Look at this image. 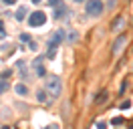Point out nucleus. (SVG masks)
Instances as JSON below:
<instances>
[{
    "label": "nucleus",
    "instance_id": "23",
    "mask_svg": "<svg viewBox=\"0 0 133 129\" xmlns=\"http://www.w3.org/2000/svg\"><path fill=\"white\" fill-rule=\"evenodd\" d=\"M16 0H4V4H14Z\"/></svg>",
    "mask_w": 133,
    "mask_h": 129
},
{
    "label": "nucleus",
    "instance_id": "25",
    "mask_svg": "<svg viewBox=\"0 0 133 129\" xmlns=\"http://www.w3.org/2000/svg\"><path fill=\"white\" fill-rule=\"evenodd\" d=\"M0 129H10V127H8V125H2V127H0Z\"/></svg>",
    "mask_w": 133,
    "mask_h": 129
},
{
    "label": "nucleus",
    "instance_id": "4",
    "mask_svg": "<svg viewBox=\"0 0 133 129\" xmlns=\"http://www.w3.org/2000/svg\"><path fill=\"white\" fill-rule=\"evenodd\" d=\"M125 42H127V36L125 34H119L115 38V42H113V55H121V50H123V47H125Z\"/></svg>",
    "mask_w": 133,
    "mask_h": 129
},
{
    "label": "nucleus",
    "instance_id": "1",
    "mask_svg": "<svg viewBox=\"0 0 133 129\" xmlns=\"http://www.w3.org/2000/svg\"><path fill=\"white\" fill-rule=\"evenodd\" d=\"M61 91H63V81L58 79V77H49V81H46V93L50 95V99H57L58 95H61Z\"/></svg>",
    "mask_w": 133,
    "mask_h": 129
},
{
    "label": "nucleus",
    "instance_id": "27",
    "mask_svg": "<svg viewBox=\"0 0 133 129\" xmlns=\"http://www.w3.org/2000/svg\"><path fill=\"white\" fill-rule=\"evenodd\" d=\"M131 129H133V125H131Z\"/></svg>",
    "mask_w": 133,
    "mask_h": 129
},
{
    "label": "nucleus",
    "instance_id": "7",
    "mask_svg": "<svg viewBox=\"0 0 133 129\" xmlns=\"http://www.w3.org/2000/svg\"><path fill=\"white\" fill-rule=\"evenodd\" d=\"M65 38H66L65 30H55V32H52V36H50V40H55L57 44H61V42H63Z\"/></svg>",
    "mask_w": 133,
    "mask_h": 129
},
{
    "label": "nucleus",
    "instance_id": "10",
    "mask_svg": "<svg viewBox=\"0 0 133 129\" xmlns=\"http://www.w3.org/2000/svg\"><path fill=\"white\" fill-rule=\"evenodd\" d=\"M123 24H125V16H117V20L113 22V30H115V32H119Z\"/></svg>",
    "mask_w": 133,
    "mask_h": 129
},
{
    "label": "nucleus",
    "instance_id": "17",
    "mask_svg": "<svg viewBox=\"0 0 133 129\" xmlns=\"http://www.w3.org/2000/svg\"><path fill=\"white\" fill-rule=\"evenodd\" d=\"M111 123H113V125H121V123H123V117H115Z\"/></svg>",
    "mask_w": 133,
    "mask_h": 129
},
{
    "label": "nucleus",
    "instance_id": "2",
    "mask_svg": "<svg viewBox=\"0 0 133 129\" xmlns=\"http://www.w3.org/2000/svg\"><path fill=\"white\" fill-rule=\"evenodd\" d=\"M85 12L89 16H101V12H103V2H101V0H87Z\"/></svg>",
    "mask_w": 133,
    "mask_h": 129
},
{
    "label": "nucleus",
    "instance_id": "15",
    "mask_svg": "<svg viewBox=\"0 0 133 129\" xmlns=\"http://www.w3.org/2000/svg\"><path fill=\"white\" fill-rule=\"evenodd\" d=\"M63 2L61 0H49V6H52V8H57V6H61Z\"/></svg>",
    "mask_w": 133,
    "mask_h": 129
},
{
    "label": "nucleus",
    "instance_id": "13",
    "mask_svg": "<svg viewBox=\"0 0 133 129\" xmlns=\"http://www.w3.org/2000/svg\"><path fill=\"white\" fill-rule=\"evenodd\" d=\"M26 93H28L26 85H16V95H26Z\"/></svg>",
    "mask_w": 133,
    "mask_h": 129
},
{
    "label": "nucleus",
    "instance_id": "24",
    "mask_svg": "<svg viewBox=\"0 0 133 129\" xmlns=\"http://www.w3.org/2000/svg\"><path fill=\"white\" fill-rule=\"evenodd\" d=\"M32 2H34V4H41V2H42V0H32Z\"/></svg>",
    "mask_w": 133,
    "mask_h": 129
},
{
    "label": "nucleus",
    "instance_id": "26",
    "mask_svg": "<svg viewBox=\"0 0 133 129\" xmlns=\"http://www.w3.org/2000/svg\"><path fill=\"white\" fill-rule=\"evenodd\" d=\"M77 2H83V0H77Z\"/></svg>",
    "mask_w": 133,
    "mask_h": 129
},
{
    "label": "nucleus",
    "instance_id": "5",
    "mask_svg": "<svg viewBox=\"0 0 133 129\" xmlns=\"http://www.w3.org/2000/svg\"><path fill=\"white\" fill-rule=\"evenodd\" d=\"M34 73H36V75H38V77H42V75H44V67H42V56H38V59H36V61H34Z\"/></svg>",
    "mask_w": 133,
    "mask_h": 129
},
{
    "label": "nucleus",
    "instance_id": "6",
    "mask_svg": "<svg viewBox=\"0 0 133 129\" xmlns=\"http://www.w3.org/2000/svg\"><path fill=\"white\" fill-rule=\"evenodd\" d=\"M26 14H28V8L26 6H18V10H16V14H14V18H16L18 22H22L26 18Z\"/></svg>",
    "mask_w": 133,
    "mask_h": 129
},
{
    "label": "nucleus",
    "instance_id": "14",
    "mask_svg": "<svg viewBox=\"0 0 133 129\" xmlns=\"http://www.w3.org/2000/svg\"><path fill=\"white\" fill-rule=\"evenodd\" d=\"M6 89H8V83H6V81H0V95H2Z\"/></svg>",
    "mask_w": 133,
    "mask_h": 129
},
{
    "label": "nucleus",
    "instance_id": "19",
    "mask_svg": "<svg viewBox=\"0 0 133 129\" xmlns=\"http://www.w3.org/2000/svg\"><path fill=\"white\" fill-rule=\"evenodd\" d=\"M6 36V32H4V26H2V22H0V40Z\"/></svg>",
    "mask_w": 133,
    "mask_h": 129
},
{
    "label": "nucleus",
    "instance_id": "16",
    "mask_svg": "<svg viewBox=\"0 0 133 129\" xmlns=\"http://www.w3.org/2000/svg\"><path fill=\"white\" fill-rule=\"evenodd\" d=\"M10 75H12V71H10V69H6V71H2V73H0V77H2V79H8Z\"/></svg>",
    "mask_w": 133,
    "mask_h": 129
},
{
    "label": "nucleus",
    "instance_id": "22",
    "mask_svg": "<svg viewBox=\"0 0 133 129\" xmlns=\"http://www.w3.org/2000/svg\"><path fill=\"white\" fill-rule=\"evenodd\" d=\"M107 127V125H105V121H99V123H97V129H105Z\"/></svg>",
    "mask_w": 133,
    "mask_h": 129
},
{
    "label": "nucleus",
    "instance_id": "20",
    "mask_svg": "<svg viewBox=\"0 0 133 129\" xmlns=\"http://www.w3.org/2000/svg\"><path fill=\"white\" fill-rule=\"evenodd\" d=\"M20 40H22V42H30V36H28V34H22V36H20Z\"/></svg>",
    "mask_w": 133,
    "mask_h": 129
},
{
    "label": "nucleus",
    "instance_id": "11",
    "mask_svg": "<svg viewBox=\"0 0 133 129\" xmlns=\"http://www.w3.org/2000/svg\"><path fill=\"white\" fill-rule=\"evenodd\" d=\"M105 101H107V91H101L99 95H97V99H95V103H97V105H103Z\"/></svg>",
    "mask_w": 133,
    "mask_h": 129
},
{
    "label": "nucleus",
    "instance_id": "8",
    "mask_svg": "<svg viewBox=\"0 0 133 129\" xmlns=\"http://www.w3.org/2000/svg\"><path fill=\"white\" fill-rule=\"evenodd\" d=\"M57 48H58L57 42H55V40H49V50H46V56H49V59H55V55H57Z\"/></svg>",
    "mask_w": 133,
    "mask_h": 129
},
{
    "label": "nucleus",
    "instance_id": "18",
    "mask_svg": "<svg viewBox=\"0 0 133 129\" xmlns=\"http://www.w3.org/2000/svg\"><path fill=\"white\" fill-rule=\"evenodd\" d=\"M129 107H131V101H123L121 103V109H129Z\"/></svg>",
    "mask_w": 133,
    "mask_h": 129
},
{
    "label": "nucleus",
    "instance_id": "3",
    "mask_svg": "<svg viewBox=\"0 0 133 129\" xmlns=\"http://www.w3.org/2000/svg\"><path fill=\"white\" fill-rule=\"evenodd\" d=\"M46 22V14L42 12V10H36V12H32V14L28 16V24L30 26H42V24Z\"/></svg>",
    "mask_w": 133,
    "mask_h": 129
},
{
    "label": "nucleus",
    "instance_id": "12",
    "mask_svg": "<svg viewBox=\"0 0 133 129\" xmlns=\"http://www.w3.org/2000/svg\"><path fill=\"white\" fill-rule=\"evenodd\" d=\"M46 95H49L46 91H38V93H36V101H38V103H46Z\"/></svg>",
    "mask_w": 133,
    "mask_h": 129
},
{
    "label": "nucleus",
    "instance_id": "21",
    "mask_svg": "<svg viewBox=\"0 0 133 129\" xmlns=\"http://www.w3.org/2000/svg\"><path fill=\"white\" fill-rule=\"evenodd\" d=\"M28 48H30V50H36V42H34V40H30V42H28Z\"/></svg>",
    "mask_w": 133,
    "mask_h": 129
},
{
    "label": "nucleus",
    "instance_id": "9",
    "mask_svg": "<svg viewBox=\"0 0 133 129\" xmlns=\"http://www.w3.org/2000/svg\"><path fill=\"white\" fill-rule=\"evenodd\" d=\"M65 14H66V6H65V4H61V6L55 8V14H52V16H55L57 20H61V18H63Z\"/></svg>",
    "mask_w": 133,
    "mask_h": 129
}]
</instances>
